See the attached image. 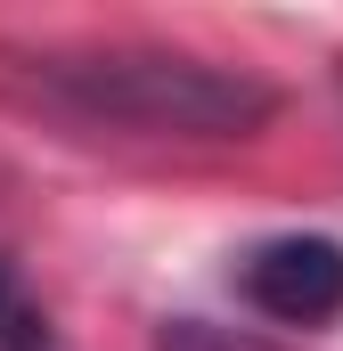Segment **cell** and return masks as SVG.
Here are the masks:
<instances>
[{"mask_svg": "<svg viewBox=\"0 0 343 351\" xmlns=\"http://www.w3.org/2000/svg\"><path fill=\"white\" fill-rule=\"evenodd\" d=\"M8 90L49 123L115 131V139H254L278 114V90L246 66H213L147 41H90V49H25L0 58Z\"/></svg>", "mask_w": 343, "mask_h": 351, "instance_id": "obj_1", "label": "cell"}, {"mask_svg": "<svg viewBox=\"0 0 343 351\" xmlns=\"http://www.w3.org/2000/svg\"><path fill=\"white\" fill-rule=\"evenodd\" d=\"M237 294L278 327H335L343 319V245L335 237H261L237 262Z\"/></svg>", "mask_w": 343, "mask_h": 351, "instance_id": "obj_2", "label": "cell"}, {"mask_svg": "<svg viewBox=\"0 0 343 351\" xmlns=\"http://www.w3.org/2000/svg\"><path fill=\"white\" fill-rule=\"evenodd\" d=\"M0 351H66L58 327H49V311H41V294L25 286V269L8 254H0Z\"/></svg>", "mask_w": 343, "mask_h": 351, "instance_id": "obj_3", "label": "cell"}]
</instances>
